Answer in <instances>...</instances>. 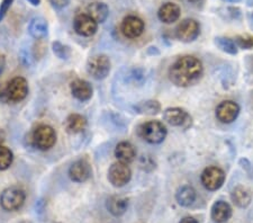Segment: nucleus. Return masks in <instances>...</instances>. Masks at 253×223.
I'll return each instance as SVG.
<instances>
[{
    "mask_svg": "<svg viewBox=\"0 0 253 223\" xmlns=\"http://www.w3.org/2000/svg\"><path fill=\"white\" fill-rule=\"evenodd\" d=\"M28 33L35 40L45 39L48 34V24L46 19L42 17H34L28 25Z\"/></svg>",
    "mask_w": 253,
    "mask_h": 223,
    "instance_id": "obj_23",
    "label": "nucleus"
},
{
    "mask_svg": "<svg viewBox=\"0 0 253 223\" xmlns=\"http://www.w3.org/2000/svg\"><path fill=\"white\" fill-rule=\"evenodd\" d=\"M137 134L150 144H160L168 135V130L162 122L153 120L142 123L137 128Z\"/></svg>",
    "mask_w": 253,
    "mask_h": 223,
    "instance_id": "obj_2",
    "label": "nucleus"
},
{
    "mask_svg": "<svg viewBox=\"0 0 253 223\" xmlns=\"http://www.w3.org/2000/svg\"><path fill=\"white\" fill-rule=\"evenodd\" d=\"M91 166L85 159H79L73 162L69 168V177L75 182H84L91 176Z\"/></svg>",
    "mask_w": 253,
    "mask_h": 223,
    "instance_id": "obj_14",
    "label": "nucleus"
},
{
    "mask_svg": "<svg viewBox=\"0 0 253 223\" xmlns=\"http://www.w3.org/2000/svg\"><path fill=\"white\" fill-rule=\"evenodd\" d=\"M87 14L90 16L91 18L96 20L98 24H101L106 22V19L108 18L109 15V8L104 2L100 1H95L89 3L87 6Z\"/></svg>",
    "mask_w": 253,
    "mask_h": 223,
    "instance_id": "obj_24",
    "label": "nucleus"
},
{
    "mask_svg": "<svg viewBox=\"0 0 253 223\" xmlns=\"http://www.w3.org/2000/svg\"><path fill=\"white\" fill-rule=\"evenodd\" d=\"M52 48H53V52H54V54L61 60H67L69 59V56L71 55L70 47L64 45V44L61 43L60 41H55V42H53Z\"/></svg>",
    "mask_w": 253,
    "mask_h": 223,
    "instance_id": "obj_28",
    "label": "nucleus"
},
{
    "mask_svg": "<svg viewBox=\"0 0 253 223\" xmlns=\"http://www.w3.org/2000/svg\"><path fill=\"white\" fill-rule=\"evenodd\" d=\"M163 120L171 127L189 129L193 125V117L181 107H169L163 112Z\"/></svg>",
    "mask_w": 253,
    "mask_h": 223,
    "instance_id": "obj_8",
    "label": "nucleus"
},
{
    "mask_svg": "<svg viewBox=\"0 0 253 223\" xmlns=\"http://www.w3.org/2000/svg\"><path fill=\"white\" fill-rule=\"evenodd\" d=\"M13 2L14 0H1V2H0V23H1L2 19L6 17L8 10L10 9Z\"/></svg>",
    "mask_w": 253,
    "mask_h": 223,
    "instance_id": "obj_30",
    "label": "nucleus"
},
{
    "mask_svg": "<svg viewBox=\"0 0 253 223\" xmlns=\"http://www.w3.org/2000/svg\"><path fill=\"white\" fill-rule=\"evenodd\" d=\"M241 112V107L234 100H223L215 109V116L223 124H231L236 121Z\"/></svg>",
    "mask_w": 253,
    "mask_h": 223,
    "instance_id": "obj_11",
    "label": "nucleus"
},
{
    "mask_svg": "<svg viewBox=\"0 0 253 223\" xmlns=\"http://www.w3.org/2000/svg\"><path fill=\"white\" fill-rule=\"evenodd\" d=\"M175 38L180 42L191 43L195 42L201 34V25L194 18H186L175 28Z\"/></svg>",
    "mask_w": 253,
    "mask_h": 223,
    "instance_id": "obj_9",
    "label": "nucleus"
},
{
    "mask_svg": "<svg viewBox=\"0 0 253 223\" xmlns=\"http://www.w3.org/2000/svg\"><path fill=\"white\" fill-rule=\"evenodd\" d=\"M186 1L189 3H201L203 2V0H186Z\"/></svg>",
    "mask_w": 253,
    "mask_h": 223,
    "instance_id": "obj_35",
    "label": "nucleus"
},
{
    "mask_svg": "<svg viewBox=\"0 0 253 223\" xmlns=\"http://www.w3.org/2000/svg\"><path fill=\"white\" fill-rule=\"evenodd\" d=\"M233 40L241 50H252L253 48V36L251 35H236Z\"/></svg>",
    "mask_w": 253,
    "mask_h": 223,
    "instance_id": "obj_29",
    "label": "nucleus"
},
{
    "mask_svg": "<svg viewBox=\"0 0 253 223\" xmlns=\"http://www.w3.org/2000/svg\"><path fill=\"white\" fill-rule=\"evenodd\" d=\"M87 119H85L84 115L77 114V113H73V114L69 115L64 123L65 130H67V132L70 133V134H78V133L84 132V130L87 129Z\"/></svg>",
    "mask_w": 253,
    "mask_h": 223,
    "instance_id": "obj_22",
    "label": "nucleus"
},
{
    "mask_svg": "<svg viewBox=\"0 0 253 223\" xmlns=\"http://www.w3.org/2000/svg\"><path fill=\"white\" fill-rule=\"evenodd\" d=\"M111 69V60L105 54L93 55L87 62L88 75L96 80H104L107 78Z\"/></svg>",
    "mask_w": 253,
    "mask_h": 223,
    "instance_id": "obj_5",
    "label": "nucleus"
},
{
    "mask_svg": "<svg viewBox=\"0 0 253 223\" xmlns=\"http://www.w3.org/2000/svg\"><path fill=\"white\" fill-rule=\"evenodd\" d=\"M223 1H225V2H231V3H236V2H240L241 0H223Z\"/></svg>",
    "mask_w": 253,
    "mask_h": 223,
    "instance_id": "obj_36",
    "label": "nucleus"
},
{
    "mask_svg": "<svg viewBox=\"0 0 253 223\" xmlns=\"http://www.w3.org/2000/svg\"><path fill=\"white\" fill-rule=\"evenodd\" d=\"M73 28L78 35L84 36V38H90L97 33L98 23L87 13L79 14L73 20Z\"/></svg>",
    "mask_w": 253,
    "mask_h": 223,
    "instance_id": "obj_13",
    "label": "nucleus"
},
{
    "mask_svg": "<svg viewBox=\"0 0 253 223\" xmlns=\"http://www.w3.org/2000/svg\"><path fill=\"white\" fill-rule=\"evenodd\" d=\"M106 208L114 217H122L128 209V198L121 195H113L107 198Z\"/></svg>",
    "mask_w": 253,
    "mask_h": 223,
    "instance_id": "obj_20",
    "label": "nucleus"
},
{
    "mask_svg": "<svg viewBox=\"0 0 253 223\" xmlns=\"http://www.w3.org/2000/svg\"><path fill=\"white\" fill-rule=\"evenodd\" d=\"M225 172L217 166H210L203 170L201 175L202 185L210 192H215L222 187L225 182Z\"/></svg>",
    "mask_w": 253,
    "mask_h": 223,
    "instance_id": "obj_6",
    "label": "nucleus"
},
{
    "mask_svg": "<svg viewBox=\"0 0 253 223\" xmlns=\"http://www.w3.org/2000/svg\"><path fill=\"white\" fill-rule=\"evenodd\" d=\"M233 216V209L226 201H216L211 209V218L215 223H225Z\"/></svg>",
    "mask_w": 253,
    "mask_h": 223,
    "instance_id": "obj_15",
    "label": "nucleus"
},
{
    "mask_svg": "<svg viewBox=\"0 0 253 223\" xmlns=\"http://www.w3.org/2000/svg\"><path fill=\"white\" fill-rule=\"evenodd\" d=\"M5 68H6V58H5V55L0 54V76L3 74Z\"/></svg>",
    "mask_w": 253,
    "mask_h": 223,
    "instance_id": "obj_31",
    "label": "nucleus"
},
{
    "mask_svg": "<svg viewBox=\"0 0 253 223\" xmlns=\"http://www.w3.org/2000/svg\"><path fill=\"white\" fill-rule=\"evenodd\" d=\"M6 97L8 101L18 103L28 95V83L23 77H15L5 85Z\"/></svg>",
    "mask_w": 253,
    "mask_h": 223,
    "instance_id": "obj_10",
    "label": "nucleus"
},
{
    "mask_svg": "<svg viewBox=\"0 0 253 223\" xmlns=\"http://www.w3.org/2000/svg\"><path fill=\"white\" fill-rule=\"evenodd\" d=\"M179 223H198V221L193 217H185L183 219H181Z\"/></svg>",
    "mask_w": 253,
    "mask_h": 223,
    "instance_id": "obj_32",
    "label": "nucleus"
},
{
    "mask_svg": "<svg viewBox=\"0 0 253 223\" xmlns=\"http://www.w3.org/2000/svg\"><path fill=\"white\" fill-rule=\"evenodd\" d=\"M181 9L177 3L174 2H166L159 8L158 18L160 22L165 24H173L180 18Z\"/></svg>",
    "mask_w": 253,
    "mask_h": 223,
    "instance_id": "obj_17",
    "label": "nucleus"
},
{
    "mask_svg": "<svg viewBox=\"0 0 253 223\" xmlns=\"http://www.w3.org/2000/svg\"><path fill=\"white\" fill-rule=\"evenodd\" d=\"M6 139V133L2 129H0V144H2V142Z\"/></svg>",
    "mask_w": 253,
    "mask_h": 223,
    "instance_id": "obj_33",
    "label": "nucleus"
},
{
    "mask_svg": "<svg viewBox=\"0 0 253 223\" xmlns=\"http://www.w3.org/2000/svg\"><path fill=\"white\" fill-rule=\"evenodd\" d=\"M145 24L143 19L135 15H128L123 19L121 25V31L125 38L134 40L140 38L144 33Z\"/></svg>",
    "mask_w": 253,
    "mask_h": 223,
    "instance_id": "obj_12",
    "label": "nucleus"
},
{
    "mask_svg": "<svg viewBox=\"0 0 253 223\" xmlns=\"http://www.w3.org/2000/svg\"><path fill=\"white\" fill-rule=\"evenodd\" d=\"M197 200V192L190 185H183L175 192V201L182 208H189Z\"/></svg>",
    "mask_w": 253,
    "mask_h": 223,
    "instance_id": "obj_21",
    "label": "nucleus"
},
{
    "mask_svg": "<svg viewBox=\"0 0 253 223\" xmlns=\"http://www.w3.org/2000/svg\"><path fill=\"white\" fill-rule=\"evenodd\" d=\"M25 200V190L19 186H9L0 194V206L8 212H14L22 208Z\"/></svg>",
    "mask_w": 253,
    "mask_h": 223,
    "instance_id": "obj_3",
    "label": "nucleus"
},
{
    "mask_svg": "<svg viewBox=\"0 0 253 223\" xmlns=\"http://www.w3.org/2000/svg\"><path fill=\"white\" fill-rule=\"evenodd\" d=\"M14 161V153L9 148L0 144V172L7 170Z\"/></svg>",
    "mask_w": 253,
    "mask_h": 223,
    "instance_id": "obj_27",
    "label": "nucleus"
},
{
    "mask_svg": "<svg viewBox=\"0 0 253 223\" xmlns=\"http://www.w3.org/2000/svg\"><path fill=\"white\" fill-rule=\"evenodd\" d=\"M204 75L203 62L194 55H183L171 64L168 71L169 80L174 86L187 88L194 86Z\"/></svg>",
    "mask_w": 253,
    "mask_h": 223,
    "instance_id": "obj_1",
    "label": "nucleus"
},
{
    "mask_svg": "<svg viewBox=\"0 0 253 223\" xmlns=\"http://www.w3.org/2000/svg\"><path fill=\"white\" fill-rule=\"evenodd\" d=\"M32 144L41 151H47L54 147L56 142V132L50 125L40 124L32 133Z\"/></svg>",
    "mask_w": 253,
    "mask_h": 223,
    "instance_id": "obj_4",
    "label": "nucleus"
},
{
    "mask_svg": "<svg viewBox=\"0 0 253 223\" xmlns=\"http://www.w3.org/2000/svg\"><path fill=\"white\" fill-rule=\"evenodd\" d=\"M70 89L72 96L79 101H87L91 99L93 95L92 86L84 79L73 80L70 85Z\"/></svg>",
    "mask_w": 253,
    "mask_h": 223,
    "instance_id": "obj_16",
    "label": "nucleus"
},
{
    "mask_svg": "<svg viewBox=\"0 0 253 223\" xmlns=\"http://www.w3.org/2000/svg\"><path fill=\"white\" fill-rule=\"evenodd\" d=\"M115 157L117 161L124 162V164H130L136 158V149L128 141H122L116 145Z\"/></svg>",
    "mask_w": 253,
    "mask_h": 223,
    "instance_id": "obj_19",
    "label": "nucleus"
},
{
    "mask_svg": "<svg viewBox=\"0 0 253 223\" xmlns=\"http://www.w3.org/2000/svg\"><path fill=\"white\" fill-rule=\"evenodd\" d=\"M133 109L137 114L141 115H157L161 112V104L158 100L154 99H148V100H142L136 105H134Z\"/></svg>",
    "mask_w": 253,
    "mask_h": 223,
    "instance_id": "obj_25",
    "label": "nucleus"
},
{
    "mask_svg": "<svg viewBox=\"0 0 253 223\" xmlns=\"http://www.w3.org/2000/svg\"><path fill=\"white\" fill-rule=\"evenodd\" d=\"M231 201L240 209H247L252 202V192L247 186L238 185L231 190Z\"/></svg>",
    "mask_w": 253,
    "mask_h": 223,
    "instance_id": "obj_18",
    "label": "nucleus"
},
{
    "mask_svg": "<svg viewBox=\"0 0 253 223\" xmlns=\"http://www.w3.org/2000/svg\"><path fill=\"white\" fill-rule=\"evenodd\" d=\"M108 181L116 188L124 187L132 178V170L129 166L124 162L116 161L108 169Z\"/></svg>",
    "mask_w": 253,
    "mask_h": 223,
    "instance_id": "obj_7",
    "label": "nucleus"
},
{
    "mask_svg": "<svg viewBox=\"0 0 253 223\" xmlns=\"http://www.w3.org/2000/svg\"><path fill=\"white\" fill-rule=\"evenodd\" d=\"M27 1L30 2L32 6H35V7H38V6L41 5V0H27Z\"/></svg>",
    "mask_w": 253,
    "mask_h": 223,
    "instance_id": "obj_34",
    "label": "nucleus"
},
{
    "mask_svg": "<svg viewBox=\"0 0 253 223\" xmlns=\"http://www.w3.org/2000/svg\"><path fill=\"white\" fill-rule=\"evenodd\" d=\"M215 45L217 46L219 50L224 53L230 54V55H236L239 52V47L236 45L234 40L230 38H225V36H217L215 38Z\"/></svg>",
    "mask_w": 253,
    "mask_h": 223,
    "instance_id": "obj_26",
    "label": "nucleus"
}]
</instances>
